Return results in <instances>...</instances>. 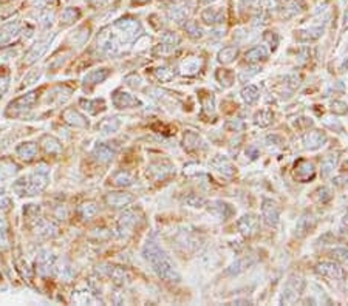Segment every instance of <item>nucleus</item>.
Segmentation results:
<instances>
[{
	"label": "nucleus",
	"mask_w": 348,
	"mask_h": 306,
	"mask_svg": "<svg viewBox=\"0 0 348 306\" xmlns=\"http://www.w3.org/2000/svg\"><path fill=\"white\" fill-rule=\"evenodd\" d=\"M143 257L152 265L155 274L166 281H180L181 275L178 274L175 265L169 255L158 246L155 241H147L143 248Z\"/></svg>",
	"instance_id": "1"
},
{
	"label": "nucleus",
	"mask_w": 348,
	"mask_h": 306,
	"mask_svg": "<svg viewBox=\"0 0 348 306\" xmlns=\"http://www.w3.org/2000/svg\"><path fill=\"white\" fill-rule=\"evenodd\" d=\"M48 169L45 166H40L39 169H36L31 175H28L27 178H20L17 179L13 189L16 191V194L19 195H28L33 197L39 192H42L47 184H48Z\"/></svg>",
	"instance_id": "2"
},
{
	"label": "nucleus",
	"mask_w": 348,
	"mask_h": 306,
	"mask_svg": "<svg viewBox=\"0 0 348 306\" xmlns=\"http://www.w3.org/2000/svg\"><path fill=\"white\" fill-rule=\"evenodd\" d=\"M303 289H305V280L300 275L293 274L285 283L284 292L280 295V303L282 304H294V303H297V300L300 298Z\"/></svg>",
	"instance_id": "3"
},
{
	"label": "nucleus",
	"mask_w": 348,
	"mask_h": 306,
	"mask_svg": "<svg viewBox=\"0 0 348 306\" xmlns=\"http://www.w3.org/2000/svg\"><path fill=\"white\" fill-rule=\"evenodd\" d=\"M113 28L116 30L115 34L118 36V39H119L121 43H127V42L136 39L139 34H141V31H143L141 30V25H139V22L135 20V19H130V17L121 19V20L115 22Z\"/></svg>",
	"instance_id": "4"
},
{
	"label": "nucleus",
	"mask_w": 348,
	"mask_h": 306,
	"mask_svg": "<svg viewBox=\"0 0 348 306\" xmlns=\"http://www.w3.org/2000/svg\"><path fill=\"white\" fill-rule=\"evenodd\" d=\"M262 218L265 221L266 226L269 227H275L278 224V220H280V210H278V206L275 204V201L265 198L262 203Z\"/></svg>",
	"instance_id": "5"
},
{
	"label": "nucleus",
	"mask_w": 348,
	"mask_h": 306,
	"mask_svg": "<svg viewBox=\"0 0 348 306\" xmlns=\"http://www.w3.org/2000/svg\"><path fill=\"white\" fill-rule=\"evenodd\" d=\"M314 272L320 277H325V278H330V280H342L345 277L343 274V269L334 263V262H322V263H317L316 268H314Z\"/></svg>",
	"instance_id": "6"
},
{
	"label": "nucleus",
	"mask_w": 348,
	"mask_h": 306,
	"mask_svg": "<svg viewBox=\"0 0 348 306\" xmlns=\"http://www.w3.org/2000/svg\"><path fill=\"white\" fill-rule=\"evenodd\" d=\"M175 173V167L169 161H157L147 167V175L155 181H163Z\"/></svg>",
	"instance_id": "7"
},
{
	"label": "nucleus",
	"mask_w": 348,
	"mask_h": 306,
	"mask_svg": "<svg viewBox=\"0 0 348 306\" xmlns=\"http://www.w3.org/2000/svg\"><path fill=\"white\" fill-rule=\"evenodd\" d=\"M293 176L296 181L299 182H310L314 179L316 176V169L314 166L307 161V159H299L296 164H294V170H293Z\"/></svg>",
	"instance_id": "8"
},
{
	"label": "nucleus",
	"mask_w": 348,
	"mask_h": 306,
	"mask_svg": "<svg viewBox=\"0 0 348 306\" xmlns=\"http://www.w3.org/2000/svg\"><path fill=\"white\" fill-rule=\"evenodd\" d=\"M258 224H260V221H258L257 215H254V214H245L242 218H238L237 229H238V232L243 237L249 238V237H254L258 232Z\"/></svg>",
	"instance_id": "9"
},
{
	"label": "nucleus",
	"mask_w": 348,
	"mask_h": 306,
	"mask_svg": "<svg viewBox=\"0 0 348 306\" xmlns=\"http://www.w3.org/2000/svg\"><path fill=\"white\" fill-rule=\"evenodd\" d=\"M302 141H303V147L307 150H317L327 143V135L320 130H311L303 135Z\"/></svg>",
	"instance_id": "10"
},
{
	"label": "nucleus",
	"mask_w": 348,
	"mask_h": 306,
	"mask_svg": "<svg viewBox=\"0 0 348 306\" xmlns=\"http://www.w3.org/2000/svg\"><path fill=\"white\" fill-rule=\"evenodd\" d=\"M207 210H209V214H212L214 217H217L220 220H228L235 214L234 207L231 204L225 203V201H212L211 204H209Z\"/></svg>",
	"instance_id": "11"
},
{
	"label": "nucleus",
	"mask_w": 348,
	"mask_h": 306,
	"mask_svg": "<svg viewBox=\"0 0 348 306\" xmlns=\"http://www.w3.org/2000/svg\"><path fill=\"white\" fill-rule=\"evenodd\" d=\"M211 166L219 172L222 173L223 176H228V178H232L235 175V167L234 164L226 158V156H222V155H217L211 159Z\"/></svg>",
	"instance_id": "12"
},
{
	"label": "nucleus",
	"mask_w": 348,
	"mask_h": 306,
	"mask_svg": "<svg viewBox=\"0 0 348 306\" xmlns=\"http://www.w3.org/2000/svg\"><path fill=\"white\" fill-rule=\"evenodd\" d=\"M112 101H113L115 107H118V108H132V107L139 105V101L133 95L122 91V90H116L112 96Z\"/></svg>",
	"instance_id": "13"
},
{
	"label": "nucleus",
	"mask_w": 348,
	"mask_h": 306,
	"mask_svg": "<svg viewBox=\"0 0 348 306\" xmlns=\"http://www.w3.org/2000/svg\"><path fill=\"white\" fill-rule=\"evenodd\" d=\"M257 262V258L255 257H252V255H245V257H240L238 260H235L226 271H225V274L226 275H231V277H234V275H238V274H242V272H245L248 268H251L254 263Z\"/></svg>",
	"instance_id": "14"
},
{
	"label": "nucleus",
	"mask_w": 348,
	"mask_h": 306,
	"mask_svg": "<svg viewBox=\"0 0 348 306\" xmlns=\"http://www.w3.org/2000/svg\"><path fill=\"white\" fill-rule=\"evenodd\" d=\"M34 102H36V93H28V95H25V96L16 99L14 102H11V104H10L8 113H13V114L24 113L25 110L31 108Z\"/></svg>",
	"instance_id": "15"
},
{
	"label": "nucleus",
	"mask_w": 348,
	"mask_h": 306,
	"mask_svg": "<svg viewBox=\"0 0 348 306\" xmlns=\"http://www.w3.org/2000/svg\"><path fill=\"white\" fill-rule=\"evenodd\" d=\"M133 195L127 192H110L105 195V203L110 207H125L133 201Z\"/></svg>",
	"instance_id": "16"
},
{
	"label": "nucleus",
	"mask_w": 348,
	"mask_h": 306,
	"mask_svg": "<svg viewBox=\"0 0 348 306\" xmlns=\"http://www.w3.org/2000/svg\"><path fill=\"white\" fill-rule=\"evenodd\" d=\"M303 11V4L300 0H287V2L280 7V16L285 20H290L296 16H299Z\"/></svg>",
	"instance_id": "17"
},
{
	"label": "nucleus",
	"mask_w": 348,
	"mask_h": 306,
	"mask_svg": "<svg viewBox=\"0 0 348 306\" xmlns=\"http://www.w3.org/2000/svg\"><path fill=\"white\" fill-rule=\"evenodd\" d=\"M201 20L206 25H220L225 22V13L223 10H217V8H206L201 11Z\"/></svg>",
	"instance_id": "18"
},
{
	"label": "nucleus",
	"mask_w": 348,
	"mask_h": 306,
	"mask_svg": "<svg viewBox=\"0 0 348 306\" xmlns=\"http://www.w3.org/2000/svg\"><path fill=\"white\" fill-rule=\"evenodd\" d=\"M203 67V60L200 57H195V56H190V57H186L181 65H180V70H181V75H186V76H193L197 75Z\"/></svg>",
	"instance_id": "19"
},
{
	"label": "nucleus",
	"mask_w": 348,
	"mask_h": 306,
	"mask_svg": "<svg viewBox=\"0 0 348 306\" xmlns=\"http://www.w3.org/2000/svg\"><path fill=\"white\" fill-rule=\"evenodd\" d=\"M314 224H316V218L313 217V214H310V212H305L300 218H299V221H297V226H296V235L297 237H305L313 227H314Z\"/></svg>",
	"instance_id": "20"
},
{
	"label": "nucleus",
	"mask_w": 348,
	"mask_h": 306,
	"mask_svg": "<svg viewBox=\"0 0 348 306\" xmlns=\"http://www.w3.org/2000/svg\"><path fill=\"white\" fill-rule=\"evenodd\" d=\"M337 159H339V153L337 152H330V153H327L323 156V159L320 162V175L323 178H328L334 172Z\"/></svg>",
	"instance_id": "21"
},
{
	"label": "nucleus",
	"mask_w": 348,
	"mask_h": 306,
	"mask_svg": "<svg viewBox=\"0 0 348 306\" xmlns=\"http://www.w3.org/2000/svg\"><path fill=\"white\" fill-rule=\"evenodd\" d=\"M180 43V37L175 33H166L157 48V53H170L173 51Z\"/></svg>",
	"instance_id": "22"
},
{
	"label": "nucleus",
	"mask_w": 348,
	"mask_h": 306,
	"mask_svg": "<svg viewBox=\"0 0 348 306\" xmlns=\"http://www.w3.org/2000/svg\"><path fill=\"white\" fill-rule=\"evenodd\" d=\"M62 116L68 124H72L75 127H87L89 126V121L79 111H76L75 108H67Z\"/></svg>",
	"instance_id": "23"
},
{
	"label": "nucleus",
	"mask_w": 348,
	"mask_h": 306,
	"mask_svg": "<svg viewBox=\"0 0 348 306\" xmlns=\"http://www.w3.org/2000/svg\"><path fill=\"white\" fill-rule=\"evenodd\" d=\"M266 57H268V50L263 45H257L245 53V60L248 64L262 62V60H266Z\"/></svg>",
	"instance_id": "24"
},
{
	"label": "nucleus",
	"mask_w": 348,
	"mask_h": 306,
	"mask_svg": "<svg viewBox=\"0 0 348 306\" xmlns=\"http://www.w3.org/2000/svg\"><path fill=\"white\" fill-rule=\"evenodd\" d=\"M323 34V27H311L307 30H300L296 34V39L299 42H314Z\"/></svg>",
	"instance_id": "25"
},
{
	"label": "nucleus",
	"mask_w": 348,
	"mask_h": 306,
	"mask_svg": "<svg viewBox=\"0 0 348 306\" xmlns=\"http://www.w3.org/2000/svg\"><path fill=\"white\" fill-rule=\"evenodd\" d=\"M183 147L189 152H193V150H198L203 147V139L200 138L198 133L192 132V130H187L183 136Z\"/></svg>",
	"instance_id": "26"
},
{
	"label": "nucleus",
	"mask_w": 348,
	"mask_h": 306,
	"mask_svg": "<svg viewBox=\"0 0 348 306\" xmlns=\"http://www.w3.org/2000/svg\"><path fill=\"white\" fill-rule=\"evenodd\" d=\"M93 156L96 158V161L107 164V162H110L113 159L115 150L110 146H107V144H98L95 147V150H93Z\"/></svg>",
	"instance_id": "27"
},
{
	"label": "nucleus",
	"mask_w": 348,
	"mask_h": 306,
	"mask_svg": "<svg viewBox=\"0 0 348 306\" xmlns=\"http://www.w3.org/2000/svg\"><path fill=\"white\" fill-rule=\"evenodd\" d=\"M110 181L113 182V184L116 187H128L132 186L135 182V178L128 173V172H124V170H118L112 175Z\"/></svg>",
	"instance_id": "28"
},
{
	"label": "nucleus",
	"mask_w": 348,
	"mask_h": 306,
	"mask_svg": "<svg viewBox=\"0 0 348 306\" xmlns=\"http://www.w3.org/2000/svg\"><path fill=\"white\" fill-rule=\"evenodd\" d=\"M50 42H51V39H47V40H40V42H37L30 51H28V54H27V59H25V62L27 64H31V62H34V60H37L45 51H47V48H48V45H50Z\"/></svg>",
	"instance_id": "29"
},
{
	"label": "nucleus",
	"mask_w": 348,
	"mask_h": 306,
	"mask_svg": "<svg viewBox=\"0 0 348 306\" xmlns=\"http://www.w3.org/2000/svg\"><path fill=\"white\" fill-rule=\"evenodd\" d=\"M169 14V19L177 22V23H181V22H186L187 16H189V10L186 5H172L167 11Z\"/></svg>",
	"instance_id": "30"
},
{
	"label": "nucleus",
	"mask_w": 348,
	"mask_h": 306,
	"mask_svg": "<svg viewBox=\"0 0 348 306\" xmlns=\"http://www.w3.org/2000/svg\"><path fill=\"white\" fill-rule=\"evenodd\" d=\"M110 75V70L107 68H101V70H93L92 73H89L85 78H84V84L85 85H96V84H101L102 81H105Z\"/></svg>",
	"instance_id": "31"
},
{
	"label": "nucleus",
	"mask_w": 348,
	"mask_h": 306,
	"mask_svg": "<svg viewBox=\"0 0 348 306\" xmlns=\"http://www.w3.org/2000/svg\"><path fill=\"white\" fill-rule=\"evenodd\" d=\"M119 127H121V119L119 117H107L99 124V132L102 135H110V133L118 132Z\"/></svg>",
	"instance_id": "32"
},
{
	"label": "nucleus",
	"mask_w": 348,
	"mask_h": 306,
	"mask_svg": "<svg viewBox=\"0 0 348 306\" xmlns=\"http://www.w3.org/2000/svg\"><path fill=\"white\" fill-rule=\"evenodd\" d=\"M237 56H238V48L237 46H225V48H222L219 51L217 59H219L220 64H225L226 65V64L234 62Z\"/></svg>",
	"instance_id": "33"
},
{
	"label": "nucleus",
	"mask_w": 348,
	"mask_h": 306,
	"mask_svg": "<svg viewBox=\"0 0 348 306\" xmlns=\"http://www.w3.org/2000/svg\"><path fill=\"white\" fill-rule=\"evenodd\" d=\"M272 121H274V114L268 108H263V110H260L254 114V122L258 127H263V129L269 127L272 124Z\"/></svg>",
	"instance_id": "34"
},
{
	"label": "nucleus",
	"mask_w": 348,
	"mask_h": 306,
	"mask_svg": "<svg viewBox=\"0 0 348 306\" xmlns=\"http://www.w3.org/2000/svg\"><path fill=\"white\" fill-rule=\"evenodd\" d=\"M198 98H200V102H201V107L206 113H214L215 110V98L212 93H209V91H200L198 93Z\"/></svg>",
	"instance_id": "35"
},
{
	"label": "nucleus",
	"mask_w": 348,
	"mask_h": 306,
	"mask_svg": "<svg viewBox=\"0 0 348 306\" xmlns=\"http://www.w3.org/2000/svg\"><path fill=\"white\" fill-rule=\"evenodd\" d=\"M331 198H333V194H331V191H330L328 187H325V186L317 187V189L313 192V195H311V200H313L314 203H319V204H327L328 201H331Z\"/></svg>",
	"instance_id": "36"
},
{
	"label": "nucleus",
	"mask_w": 348,
	"mask_h": 306,
	"mask_svg": "<svg viewBox=\"0 0 348 306\" xmlns=\"http://www.w3.org/2000/svg\"><path fill=\"white\" fill-rule=\"evenodd\" d=\"M242 99L246 102V104H255L257 101H258V98H260V91H258V88L255 87V85H248V87H245L243 90H242Z\"/></svg>",
	"instance_id": "37"
},
{
	"label": "nucleus",
	"mask_w": 348,
	"mask_h": 306,
	"mask_svg": "<svg viewBox=\"0 0 348 306\" xmlns=\"http://www.w3.org/2000/svg\"><path fill=\"white\" fill-rule=\"evenodd\" d=\"M36 152H37V147H36L34 143H25V144H20L17 147V155L20 158L27 159V161L33 159L36 156Z\"/></svg>",
	"instance_id": "38"
},
{
	"label": "nucleus",
	"mask_w": 348,
	"mask_h": 306,
	"mask_svg": "<svg viewBox=\"0 0 348 306\" xmlns=\"http://www.w3.org/2000/svg\"><path fill=\"white\" fill-rule=\"evenodd\" d=\"M81 105H82L84 110L90 111L92 114H96V113H99V111H102L105 108V104H104L102 99H95V101H85V99H82L81 101Z\"/></svg>",
	"instance_id": "39"
},
{
	"label": "nucleus",
	"mask_w": 348,
	"mask_h": 306,
	"mask_svg": "<svg viewBox=\"0 0 348 306\" xmlns=\"http://www.w3.org/2000/svg\"><path fill=\"white\" fill-rule=\"evenodd\" d=\"M135 224H136V214H135V212L127 210L125 214H122V217H121V220H119V229H121L122 232L132 229Z\"/></svg>",
	"instance_id": "40"
},
{
	"label": "nucleus",
	"mask_w": 348,
	"mask_h": 306,
	"mask_svg": "<svg viewBox=\"0 0 348 306\" xmlns=\"http://www.w3.org/2000/svg\"><path fill=\"white\" fill-rule=\"evenodd\" d=\"M184 31H186L187 36L192 37V39H200V37H203V30H201V27L198 25V22H195V20H186V23H184Z\"/></svg>",
	"instance_id": "41"
},
{
	"label": "nucleus",
	"mask_w": 348,
	"mask_h": 306,
	"mask_svg": "<svg viewBox=\"0 0 348 306\" xmlns=\"http://www.w3.org/2000/svg\"><path fill=\"white\" fill-rule=\"evenodd\" d=\"M215 78L223 87H231L234 84V72H231V70H226V68L217 70Z\"/></svg>",
	"instance_id": "42"
},
{
	"label": "nucleus",
	"mask_w": 348,
	"mask_h": 306,
	"mask_svg": "<svg viewBox=\"0 0 348 306\" xmlns=\"http://www.w3.org/2000/svg\"><path fill=\"white\" fill-rule=\"evenodd\" d=\"M17 31H19L17 23H14V25H13V23H8V25H5L4 28H0V43L10 40Z\"/></svg>",
	"instance_id": "43"
},
{
	"label": "nucleus",
	"mask_w": 348,
	"mask_h": 306,
	"mask_svg": "<svg viewBox=\"0 0 348 306\" xmlns=\"http://www.w3.org/2000/svg\"><path fill=\"white\" fill-rule=\"evenodd\" d=\"M154 75H155V78H157L158 81H161V82H169V81L173 79L175 72H173L172 68H169V67H160V68H157V70L154 72Z\"/></svg>",
	"instance_id": "44"
},
{
	"label": "nucleus",
	"mask_w": 348,
	"mask_h": 306,
	"mask_svg": "<svg viewBox=\"0 0 348 306\" xmlns=\"http://www.w3.org/2000/svg\"><path fill=\"white\" fill-rule=\"evenodd\" d=\"M78 212L82 218H92L98 214V206L95 203H84L82 206H79Z\"/></svg>",
	"instance_id": "45"
},
{
	"label": "nucleus",
	"mask_w": 348,
	"mask_h": 306,
	"mask_svg": "<svg viewBox=\"0 0 348 306\" xmlns=\"http://www.w3.org/2000/svg\"><path fill=\"white\" fill-rule=\"evenodd\" d=\"M42 144H44V147H45V150L48 152V153H59L60 152V144H59V141L57 139H54L53 136H45L44 139H42Z\"/></svg>",
	"instance_id": "46"
},
{
	"label": "nucleus",
	"mask_w": 348,
	"mask_h": 306,
	"mask_svg": "<svg viewBox=\"0 0 348 306\" xmlns=\"http://www.w3.org/2000/svg\"><path fill=\"white\" fill-rule=\"evenodd\" d=\"M184 203L189 206V207H193V209H201L206 206V200L203 197H198L195 194H190L184 198Z\"/></svg>",
	"instance_id": "47"
},
{
	"label": "nucleus",
	"mask_w": 348,
	"mask_h": 306,
	"mask_svg": "<svg viewBox=\"0 0 348 306\" xmlns=\"http://www.w3.org/2000/svg\"><path fill=\"white\" fill-rule=\"evenodd\" d=\"M330 255H331L336 262H339V263L348 266V249H345V248H336V249H333V251L330 252Z\"/></svg>",
	"instance_id": "48"
},
{
	"label": "nucleus",
	"mask_w": 348,
	"mask_h": 306,
	"mask_svg": "<svg viewBox=\"0 0 348 306\" xmlns=\"http://www.w3.org/2000/svg\"><path fill=\"white\" fill-rule=\"evenodd\" d=\"M78 17H79V11H78V10H75V8H67V10L62 13L60 20H62L65 25H68V23H73Z\"/></svg>",
	"instance_id": "49"
},
{
	"label": "nucleus",
	"mask_w": 348,
	"mask_h": 306,
	"mask_svg": "<svg viewBox=\"0 0 348 306\" xmlns=\"http://www.w3.org/2000/svg\"><path fill=\"white\" fill-rule=\"evenodd\" d=\"M108 275H110V278L115 281V283H118V285H122L124 281H125V272L121 269V268H108V272H107Z\"/></svg>",
	"instance_id": "50"
},
{
	"label": "nucleus",
	"mask_w": 348,
	"mask_h": 306,
	"mask_svg": "<svg viewBox=\"0 0 348 306\" xmlns=\"http://www.w3.org/2000/svg\"><path fill=\"white\" fill-rule=\"evenodd\" d=\"M331 111H333L334 114L343 116V114L348 113V104H345V102H342V101H334V102L331 104Z\"/></svg>",
	"instance_id": "51"
},
{
	"label": "nucleus",
	"mask_w": 348,
	"mask_h": 306,
	"mask_svg": "<svg viewBox=\"0 0 348 306\" xmlns=\"http://www.w3.org/2000/svg\"><path fill=\"white\" fill-rule=\"evenodd\" d=\"M225 129L229 130V132H242L245 129V124L240 119H231L225 124Z\"/></svg>",
	"instance_id": "52"
},
{
	"label": "nucleus",
	"mask_w": 348,
	"mask_h": 306,
	"mask_svg": "<svg viewBox=\"0 0 348 306\" xmlns=\"http://www.w3.org/2000/svg\"><path fill=\"white\" fill-rule=\"evenodd\" d=\"M124 82L130 88H139V85H141V78H139L136 73H132V75H128V76L124 78Z\"/></svg>",
	"instance_id": "53"
},
{
	"label": "nucleus",
	"mask_w": 348,
	"mask_h": 306,
	"mask_svg": "<svg viewBox=\"0 0 348 306\" xmlns=\"http://www.w3.org/2000/svg\"><path fill=\"white\" fill-rule=\"evenodd\" d=\"M263 39L271 45L272 50L277 48V45H278V36H277V33H274V31H266V33L263 34Z\"/></svg>",
	"instance_id": "54"
},
{
	"label": "nucleus",
	"mask_w": 348,
	"mask_h": 306,
	"mask_svg": "<svg viewBox=\"0 0 348 306\" xmlns=\"http://www.w3.org/2000/svg\"><path fill=\"white\" fill-rule=\"evenodd\" d=\"M294 126H296L297 129H300V130H305V129H308V127L313 126V121H311L310 117H299V119L294 122Z\"/></svg>",
	"instance_id": "55"
},
{
	"label": "nucleus",
	"mask_w": 348,
	"mask_h": 306,
	"mask_svg": "<svg viewBox=\"0 0 348 306\" xmlns=\"http://www.w3.org/2000/svg\"><path fill=\"white\" fill-rule=\"evenodd\" d=\"M287 85H288V87H291L293 90H294V88H297V87L300 85V78H299L297 75H291V76H288V78H287Z\"/></svg>",
	"instance_id": "56"
},
{
	"label": "nucleus",
	"mask_w": 348,
	"mask_h": 306,
	"mask_svg": "<svg viewBox=\"0 0 348 306\" xmlns=\"http://www.w3.org/2000/svg\"><path fill=\"white\" fill-rule=\"evenodd\" d=\"M266 143H274L275 146H282L284 144V138L278 136V135H269L266 138Z\"/></svg>",
	"instance_id": "57"
},
{
	"label": "nucleus",
	"mask_w": 348,
	"mask_h": 306,
	"mask_svg": "<svg viewBox=\"0 0 348 306\" xmlns=\"http://www.w3.org/2000/svg\"><path fill=\"white\" fill-rule=\"evenodd\" d=\"M246 156H249V159H257V156H258L257 147H255V146H249V147L246 149Z\"/></svg>",
	"instance_id": "58"
},
{
	"label": "nucleus",
	"mask_w": 348,
	"mask_h": 306,
	"mask_svg": "<svg viewBox=\"0 0 348 306\" xmlns=\"http://www.w3.org/2000/svg\"><path fill=\"white\" fill-rule=\"evenodd\" d=\"M105 2H108V0H92V4H93V5H96V7L104 5Z\"/></svg>",
	"instance_id": "59"
},
{
	"label": "nucleus",
	"mask_w": 348,
	"mask_h": 306,
	"mask_svg": "<svg viewBox=\"0 0 348 306\" xmlns=\"http://www.w3.org/2000/svg\"><path fill=\"white\" fill-rule=\"evenodd\" d=\"M343 28H345V30L348 28V8H346V11H345V17H343Z\"/></svg>",
	"instance_id": "60"
},
{
	"label": "nucleus",
	"mask_w": 348,
	"mask_h": 306,
	"mask_svg": "<svg viewBox=\"0 0 348 306\" xmlns=\"http://www.w3.org/2000/svg\"><path fill=\"white\" fill-rule=\"evenodd\" d=\"M342 224H343L345 227H348V212L343 215V218H342Z\"/></svg>",
	"instance_id": "61"
},
{
	"label": "nucleus",
	"mask_w": 348,
	"mask_h": 306,
	"mask_svg": "<svg viewBox=\"0 0 348 306\" xmlns=\"http://www.w3.org/2000/svg\"><path fill=\"white\" fill-rule=\"evenodd\" d=\"M345 68H348V64H346V62H345V64H343V67H342V70H345Z\"/></svg>",
	"instance_id": "62"
},
{
	"label": "nucleus",
	"mask_w": 348,
	"mask_h": 306,
	"mask_svg": "<svg viewBox=\"0 0 348 306\" xmlns=\"http://www.w3.org/2000/svg\"><path fill=\"white\" fill-rule=\"evenodd\" d=\"M204 2H215V0H204Z\"/></svg>",
	"instance_id": "63"
},
{
	"label": "nucleus",
	"mask_w": 348,
	"mask_h": 306,
	"mask_svg": "<svg viewBox=\"0 0 348 306\" xmlns=\"http://www.w3.org/2000/svg\"><path fill=\"white\" fill-rule=\"evenodd\" d=\"M138 2H146V0H138Z\"/></svg>",
	"instance_id": "64"
}]
</instances>
